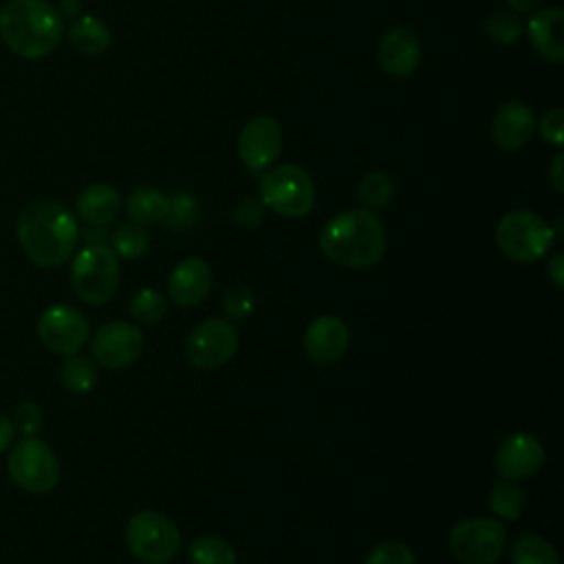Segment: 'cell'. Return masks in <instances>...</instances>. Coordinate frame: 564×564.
Listing matches in <instances>:
<instances>
[{
  "mask_svg": "<svg viewBox=\"0 0 564 564\" xmlns=\"http://www.w3.org/2000/svg\"><path fill=\"white\" fill-rule=\"evenodd\" d=\"M145 337L141 328L128 322H108L97 328L90 341V350L97 364L110 370L132 366L143 352Z\"/></svg>",
  "mask_w": 564,
  "mask_h": 564,
  "instance_id": "12",
  "label": "cell"
},
{
  "mask_svg": "<svg viewBox=\"0 0 564 564\" xmlns=\"http://www.w3.org/2000/svg\"><path fill=\"white\" fill-rule=\"evenodd\" d=\"M507 546V529L494 518H467L449 533V549L463 564H494Z\"/></svg>",
  "mask_w": 564,
  "mask_h": 564,
  "instance_id": "9",
  "label": "cell"
},
{
  "mask_svg": "<svg viewBox=\"0 0 564 564\" xmlns=\"http://www.w3.org/2000/svg\"><path fill=\"white\" fill-rule=\"evenodd\" d=\"M562 161H564V154H555L551 167H549V181L551 185L555 187V192H562L564 189V181H562Z\"/></svg>",
  "mask_w": 564,
  "mask_h": 564,
  "instance_id": "39",
  "label": "cell"
},
{
  "mask_svg": "<svg viewBox=\"0 0 564 564\" xmlns=\"http://www.w3.org/2000/svg\"><path fill=\"white\" fill-rule=\"evenodd\" d=\"M57 11L62 18H77L82 11V4H79V0H62Z\"/></svg>",
  "mask_w": 564,
  "mask_h": 564,
  "instance_id": "40",
  "label": "cell"
},
{
  "mask_svg": "<svg viewBox=\"0 0 564 564\" xmlns=\"http://www.w3.org/2000/svg\"><path fill=\"white\" fill-rule=\"evenodd\" d=\"M148 247H150L148 229L143 225L132 223V220L117 227V231L112 234V249L123 260L141 258L148 251Z\"/></svg>",
  "mask_w": 564,
  "mask_h": 564,
  "instance_id": "27",
  "label": "cell"
},
{
  "mask_svg": "<svg viewBox=\"0 0 564 564\" xmlns=\"http://www.w3.org/2000/svg\"><path fill=\"white\" fill-rule=\"evenodd\" d=\"M544 463V447L542 443L524 432L507 436L494 458V467L502 480H524L540 471Z\"/></svg>",
  "mask_w": 564,
  "mask_h": 564,
  "instance_id": "14",
  "label": "cell"
},
{
  "mask_svg": "<svg viewBox=\"0 0 564 564\" xmlns=\"http://www.w3.org/2000/svg\"><path fill=\"white\" fill-rule=\"evenodd\" d=\"M494 236L507 258L516 262H535L551 249L555 231L540 214L516 209L498 220Z\"/></svg>",
  "mask_w": 564,
  "mask_h": 564,
  "instance_id": "5",
  "label": "cell"
},
{
  "mask_svg": "<svg viewBox=\"0 0 564 564\" xmlns=\"http://www.w3.org/2000/svg\"><path fill=\"white\" fill-rule=\"evenodd\" d=\"M223 311L234 317L242 319L253 311V293L247 286H231L223 295Z\"/></svg>",
  "mask_w": 564,
  "mask_h": 564,
  "instance_id": "34",
  "label": "cell"
},
{
  "mask_svg": "<svg viewBox=\"0 0 564 564\" xmlns=\"http://www.w3.org/2000/svg\"><path fill=\"white\" fill-rule=\"evenodd\" d=\"M485 31L498 44H513L522 35V22L511 11H498L487 18Z\"/></svg>",
  "mask_w": 564,
  "mask_h": 564,
  "instance_id": "30",
  "label": "cell"
},
{
  "mask_svg": "<svg viewBox=\"0 0 564 564\" xmlns=\"http://www.w3.org/2000/svg\"><path fill=\"white\" fill-rule=\"evenodd\" d=\"M509 560L511 564H560L555 546L535 533L516 538L509 549Z\"/></svg>",
  "mask_w": 564,
  "mask_h": 564,
  "instance_id": "23",
  "label": "cell"
},
{
  "mask_svg": "<svg viewBox=\"0 0 564 564\" xmlns=\"http://www.w3.org/2000/svg\"><path fill=\"white\" fill-rule=\"evenodd\" d=\"M546 271H549V278L555 284V289H562L564 286V253H555L549 260Z\"/></svg>",
  "mask_w": 564,
  "mask_h": 564,
  "instance_id": "37",
  "label": "cell"
},
{
  "mask_svg": "<svg viewBox=\"0 0 564 564\" xmlns=\"http://www.w3.org/2000/svg\"><path fill=\"white\" fill-rule=\"evenodd\" d=\"M126 544L137 560L165 564L178 553L181 531L159 511H139L126 524Z\"/></svg>",
  "mask_w": 564,
  "mask_h": 564,
  "instance_id": "7",
  "label": "cell"
},
{
  "mask_svg": "<svg viewBox=\"0 0 564 564\" xmlns=\"http://www.w3.org/2000/svg\"><path fill=\"white\" fill-rule=\"evenodd\" d=\"M260 200L286 218H302L315 205V183L300 165L284 163L264 172L260 181Z\"/></svg>",
  "mask_w": 564,
  "mask_h": 564,
  "instance_id": "6",
  "label": "cell"
},
{
  "mask_svg": "<svg viewBox=\"0 0 564 564\" xmlns=\"http://www.w3.org/2000/svg\"><path fill=\"white\" fill-rule=\"evenodd\" d=\"M377 59L381 68L392 77H408L416 70L421 62V42L416 33L408 26H394L383 33Z\"/></svg>",
  "mask_w": 564,
  "mask_h": 564,
  "instance_id": "16",
  "label": "cell"
},
{
  "mask_svg": "<svg viewBox=\"0 0 564 564\" xmlns=\"http://www.w3.org/2000/svg\"><path fill=\"white\" fill-rule=\"evenodd\" d=\"M394 196V183L386 172L372 170L364 174L359 183V200L366 205V209H381L386 207Z\"/></svg>",
  "mask_w": 564,
  "mask_h": 564,
  "instance_id": "28",
  "label": "cell"
},
{
  "mask_svg": "<svg viewBox=\"0 0 564 564\" xmlns=\"http://www.w3.org/2000/svg\"><path fill=\"white\" fill-rule=\"evenodd\" d=\"M212 284H214L212 267L203 258L192 256V258L181 260L172 269L167 291H170V297L174 304L189 308V306L200 304L207 297V293L212 291Z\"/></svg>",
  "mask_w": 564,
  "mask_h": 564,
  "instance_id": "17",
  "label": "cell"
},
{
  "mask_svg": "<svg viewBox=\"0 0 564 564\" xmlns=\"http://www.w3.org/2000/svg\"><path fill=\"white\" fill-rule=\"evenodd\" d=\"M348 326L335 315H322L313 319L304 333V350L315 364H335L348 350Z\"/></svg>",
  "mask_w": 564,
  "mask_h": 564,
  "instance_id": "15",
  "label": "cell"
},
{
  "mask_svg": "<svg viewBox=\"0 0 564 564\" xmlns=\"http://www.w3.org/2000/svg\"><path fill=\"white\" fill-rule=\"evenodd\" d=\"M70 284L86 304L110 302L119 286V256L115 249L106 242L86 245L70 262Z\"/></svg>",
  "mask_w": 564,
  "mask_h": 564,
  "instance_id": "4",
  "label": "cell"
},
{
  "mask_svg": "<svg viewBox=\"0 0 564 564\" xmlns=\"http://www.w3.org/2000/svg\"><path fill=\"white\" fill-rule=\"evenodd\" d=\"M165 308H167L165 297L156 289H152V286H145V289L137 291L132 295V300H130V315L139 324H154V322H159L165 315Z\"/></svg>",
  "mask_w": 564,
  "mask_h": 564,
  "instance_id": "29",
  "label": "cell"
},
{
  "mask_svg": "<svg viewBox=\"0 0 564 564\" xmlns=\"http://www.w3.org/2000/svg\"><path fill=\"white\" fill-rule=\"evenodd\" d=\"M527 507L524 491L511 480H498L489 491V509L500 520H518Z\"/></svg>",
  "mask_w": 564,
  "mask_h": 564,
  "instance_id": "25",
  "label": "cell"
},
{
  "mask_svg": "<svg viewBox=\"0 0 564 564\" xmlns=\"http://www.w3.org/2000/svg\"><path fill=\"white\" fill-rule=\"evenodd\" d=\"M75 212L84 223L101 227L112 223L121 212V196L112 185L95 183L82 189L75 200Z\"/></svg>",
  "mask_w": 564,
  "mask_h": 564,
  "instance_id": "20",
  "label": "cell"
},
{
  "mask_svg": "<svg viewBox=\"0 0 564 564\" xmlns=\"http://www.w3.org/2000/svg\"><path fill=\"white\" fill-rule=\"evenodd\" d=\"M189 560L194 564H236L234 546L218 538V535H200L196 538L189 549Z\"/></svg>",
  "mask_w": 564,
  "mask_h": 564,
  "instance_id": "26",
  "label": "cell"
},
{
  "mask_svg": "<svg viewBox=\"0 0 564 564\" xmlns=\"http://www.w3.org/2000/svg\"><path fill=\"white\" fill-rule=\"evenodd\" d=\"M198 218V203L194 196L189 194H176L174 198H170V209H167V225L170 229H176V231H185L189 229Z\"/></svg>",
  "mask_w": 564,
  "mask_h": 564,
  "instance_id": "31",
  "label": "cell"
},
{
  "mask_svg": "<svg viewBox=\"0 0 564 564\" xmlns=\"http://www.w3.org/2000/svg\"><path fill=\"white\" fill-rule=\"evenodd\" d=\"M13 436H15V427L11 419L0 412V452H4L13 443Z\"/></svg>",
  "mask_w": 564,
  "mask_h": 564,
  "instance_id": "38",
  "label": "cell"
},
{
  "mask_svg": "<svg viewBox=\"0 0 564 564\" xmlns=\"http://www.w3.org/2000/svg\"><path fill=\"white\" fill-rule=\"evenodd\" d=\"M70 44L84 55H99L110 46V29L95 15H77L68 26Z\"/></svg>",
  "mask_w": 564,
  "mask_h": 564,
  "instance_id": "22",
  "label": "cell"
},
{
  "mask_svg": "<svg viewBox=\"0 0 564 564\" xmlns=\"http://www.w3.org/2000/svg\"><path fill=\"white\" fill-rule=\"evenodd\" d=\"M540 134L544 141H549L553 145H562V134H564V110L562 108H553L542 117Z\"/></svg>",
  "mask_w": 564,
  "mask_h": 564,
  "instance_id": "36",
  "label": "cell"
},
{
  "mask_svg": "<svg viewBox=\"0 0 564 564\" xmlns=\"http://www.w3.org/2000/svg\"><path fill=\"white\" fill-rule=\"evenodd\" d=\"M364 564H416V557L401 542H381L366 555Z\"/></svg>",
  "mask_w": 564,
  "mask_h": 564,
  "instance_id": "32",
  "label": "cell"
},
{
  "mask_svg": "<svg viewBox=\"0 0 564 564\" xmlns=\"http://www.w3.org/2000/svg\"><path fill=\"white\" fill-rule=\"evenodd\" d=\"M9 478L24 491L46 494L59 482V460L55 452L35 436H24L9 449Z\"/></svg>",
  "mask_w": 564,
  "mask_h": 564,
  "instance_id": "8",
  "label": "cell"
},
{
  "mask_svg": "<svg viewBox=\"0 0 564 564\" xmlns=\"http://www.w3.org/2000/svg\"><path fill=\"white\" fill-rule=\"evenodd\" d=\"M64 35L59 11L46 0H9L0 9V37L20 57L51 55Z\"/></svg>",
  "mask_w": 564,
  "mask_h": 564,
  "instance_id": "3",
  "label": "cell"
},
{
  "mask_svg": "<svg viewBox=\"0 0 564 564\" xmlns=\"http://www.w3.org/2000/svg\"><path fill=\"white\" fill-rule=\"evenodd\" d=\"M170 209V198L156 189V187H137L128 198H126V214L132 223L137 225H156L165 220Z\"/></svg>",
  "mask_w": 564,
  "mask_h": 564,
  "instance_id": "21",
  "label": "cell"
},
{
  "mask_svg": "<svg viewBox=\"0 0 564 564\" xmlns=\"http://www.w3.org/2000/svg\"><path fill=\"white\" fill-rule=\"evenodd\" d=\"M15 236L33 264L53 269L70 260L79 227L68 207L51 198H37L20 212Z\"/></svg>",
  "mask_w": 564,
  "mask_h": 564,
  "instance_id": "1",
  "label": "cell"
},
{
  "mask_svg": "<svg viewBox=\"0 0 564 564\" xmlns=\"http://www.w3.org/2000/svg\"><path fill=\"white\" fill-rule=\"evenodd\" d=\"M386 227L370 209H350L333 216L319 231V249L335 264L366 269L386 253Z\"/></svg>",
  "mask_w": 564,
  "mask_h": 564,
  "instance_id": "2",
  "label": "cell"
},
{
  "mask_svg": "<svg viewBox=\"0 0 564 564\" xmlns=\"http://www.w3.org/2000/svg\"><path fill=\"white\" fill-rule=\"evenodd\" d=\"M90 335L88 319L70 304H51L37 319V337L55 355H77Z\"/></svg>",
  "mask_w": 564,
  "mask_h": 564,
  "instance_id": "10",
  "label": "cell"
},
{
  "mask_svg": "<svg viewBox=\"0 0 564 564\" xmlns=\"http://www.w3.org/2000/svg\"><path fill=\"white\" fill-rule=\"evenodd\" d=\"M540 2H542V0H507V4H509L513 11H518V13H529V11H533Z\"/></svg>",
  "mask_w": 564,
  "mask_h": 564,
  "instance_id": "41",
  "label": "cell"
},
{
  "mask_svg": "<svg viewBox=\"0 0 564 564\" xmlns=\"http://www.w3.org/2000/svg\"><path fill=\"white\" fill-rule=\"evenodd\" d=\"M234 220L240 227H258L264 220V205L260 198H242L234 209Z\"/></svg>",
  "mask_w": 564,
  "mask_h": 564,
  "instance_id": "35",
  "label": "cell"
},
{
  "mask_svg": "<svg viewBox=\"0 0 564 564\" xmlns=\"http://www.w3.org/2000/svg\"><path fill=\"white\" fill-rule=\"evenodd\" d=\"M535 128L533 112L522 101H505L491 119V139L502 150H518L529 143Z\"/></svg>",
  "mask_w": 564,
  "mask_h": 564,
  "instance_id": "18",
  "label": "cell"
},
{
  "mask_svg": "<svg viewBox=\"0 0 564 564\" xmlns=\"http://www.w3.org/2000/svg\"><path fill=\"white\" fill-rule=\"evenodd\" d=\"M562 22H564V11L560 7H546L538 11L527 24V31L535 51L553 64H560L564 59Z\"/></svg>",
  "mask_w": 564,
  "mask_h": 564,
  "instance_id": "19",
  "label": "cell"
},
{
  "mask_svg": "<svg viewBox=\"0 0 564 564\" xmlns=\"http://www.w3.org/2000/svg\"><path fill=\"white\" fill-rule=\"evenodd\" d=\"M15 432L24 434V436H33L42 430L44 425V412L37 403L33 401H22L20 405H15L13 410V419H11Z\"/></svg>",
  "mask_w": 564,
  "mask_h": 564,
  "instance_id": "33",
  "label": "cell"
},
{
  "mask_svg": "<svg viewBox=\"0 0 564 564\" xmlns=\"http://www.w3.org/2000/svg\"><path fill=\"white\" fill-rule=\"evenodd\" d=\"M238 350L236 328L220 317H209L200 322L185 341V355L196 368H218L227 364Z\"/></svg>",
  "mask_w": 564,
  "mask_h": 564,
  "instance_id": "11",
  "label": "cell"
},
{
  "mask_svg": "<svg viewBox=\"0 0 564 564\" xmlns=\"http://www.w3.org/2000/svg\"><path fill=\"white\" fill-rule=\"evenodd\" d=\"M59 379L68 392L88 394L97 386V368L88 357L68 355L59 368Z\"/></svg>",
  "mask_w": 564,
  "mask_h": 564,
  "instance_id": "24",
  "label": "cell"
},
{
  "mask_svg": "<svg viewBox=\"0 0 564 564\" xmlns=\"http://www.w3.org/2000/svg\"><path fill=\"white\" fill-rule=\"evenodd\" d=\"M282 152V128L273 117L260 115L249 119L238 134V156L253 170H267Z\"/></svg>",
  "mask_w": 564,
  "mask_h": 564,
  "instance_id": "13",
  "label": "cell"
}]
</instances>
